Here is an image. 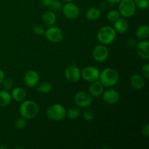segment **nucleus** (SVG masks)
<instances>
[{
    "instance_id": "nucleus-17",
    "label": "nucleus",
    "mask_w": 149,
    "mask_h": 149,
    "mask_svg": "<svg viewBox=\"0 0 149 149\" xmlns=\"http://www.w3.org/2000/svg\"><path fill=\"white\" fill-rule=\"evenodd\" d=\"M130 84L135 90H141L145 85V80L140 74H134L130 79Z\"/></svg>"
},
{
    "instance_id": "nucleus-2",
    "label": "nucleus",
    "mask_w": 149,
    "mask_h": 149,
    "mask_svg": "<svg viewBox=\"0 0 149 149\" xmlns=\"http://www.w3.org/2000/svg\"><path fill=\"white\" fill-rule=\"evenodd\" d=\"M19 112L22 117L26 119H33L37 116L39 113V106L32 100H26L21 103Z\"/></svg>"
},
{
    "instance_id": "nucleus-25",
    "label": "nucleus",
    "mask_w": 149,
    "mask_h": 149,
    "mask_svg": "<svg viewBox=\"0 0 149 149\" xmlns=\"http://www.w3.org/2000/svg\"><path fill=\"white\" fill-rule=\"evenodd\" d=\"M119 17H120V13L117 10H112L109 11L107 14V19L112 23L116 21Z\"/></svg>"
},
{
    "instance_id": "nucleus-11",
    "label": "nucleus",
    "mask_w": 149,
    "mask_h": 149,
    "mask_svg": "<svg viewBox=\"0 0 149 149\" xmlns=\"http://www.w3.org/2000/svg\"><path fill=\"white\" fill-rule=\"evenodd\" d=\"M65 77L71 82H77L81 77V71L75 65H69L65 68Z\"/></svg>"
},
{
    "instance_id": "nucleus-26",
    "label": "nucleus",
    "mask_w": 149,
    "mask_h": 149,
    "mask_svg": "<svg viewBox=\"0 0 149 149\" xmlns=\"http://www.w3.org/2000/svg\"><path fill=\"white\" fill-rule=\"evenodd\" d=\"M49 7H50L53 11L59 12L60 10H62L63 6L61 1H58V0H52Z\"/></svg>"
},
{
    "instance_id": "nucleus-3",
    "label": "nucleus",
    "mask_w": 149,
    "mask_h": 149,
    "mask_svg": "<svg viewBox=\"0 0 149 149\" xmlns=\"http://www.w3.org/2000/svg\"><path fill=\"white\" fill-rule=\"evenodd\" d=\"M116 32L111 26H103L98 31L97 34V40L103 45H109L114 41Z\"/></svg>"
},
{
    "instance_id": "nucleus-27",
    "label": "nucleus",
    "mask_w": 149,
    "mask_h": 149,
    "mask_svg": "<svg viewBox=\"0 0 149 149\" xmlns=\"http://www.w3.org/2000/svg\"><path fill=\"white\" fill-rule=\"evenodd\" d=\"M26 125H27V121H26V119H25V118H19V119L16 120L15 127L18 130L24 129L26 127Z\"/></svg>"
},
{
    "instance_id": "nucleus-29",
    "label": "nucleus",
    "mask_w": 149,
    "mask_h": 149,
    "mask_svg": "<svg viewBox=\"0 0 149 149\" xmlns=\"http://www.w3.org/2000/svg\"><path fill=\"white\" fill-rule=\"evenodd\" d=\"M33 31L36 35L41 36V35H43L45 33V31L42 26H40V25H36V26H33Z\"/></svg>"
},
{
    "instance_id": "nucleus-13",
    "label": "nucleus",
    "mask_w": 149,
    "mask_h": 149,
    "mask_svg": "<svg viewBox=\"0 0 149 149\" xmlns=\"http://www.w3.org/2000/svg\"><path fill=\"white\" fill-rule=\"evenodd\" d=\"M39 80V74L35 71H29L24 76L25 84L29 87H33L37 85Z\"/></svg>"
},
{
    "instance_id": "nucleus-22",
    "label": "nucleus",
    "mask_w": 149,
    "mask_h": 149,
    "mask_svg": "<svg viewBox=\"0 0 149 149\" xmlns=\"http://www.w3.org/2000/svg\"><path fill=\"white\" fill-rule=\"evenodd\" d=\"M12 100V96L7 90L0 91V107L8 106Z\"/></svg>"
},
{
    "instance_id": "nucleus-33",
    "label": "nucleus",
    "mask_w": 149,
    "mask_h": 149,
    "mask_svg": "<svg viewBox=\"0 0 149 149\" xmlns=\"http://www.w3.org/2000/svg\"><path fill=\"white\" fill-rule=\"evenodd\" d=\"M142 133L143 134V135H145L146 138H148L149 137V125L147 124L145 126L143 127L142 130Z\"/></svg>"
},
{
    "instance_id": "nucleus-7",
    "label": "nucleus",
    "mask_w": 149,
    "mask_h": 149,
    "mask_svg": "<svg viewBox=\"0 0 149 149\" xmlns=\"http://www.w3.org/2000/svg\"><path fill=\"white\" fill-rule=\"evenodd\" d=\"M74 102L79 107L86 108L91 105L93 98L90 93L84 91H80L78 92L74 96Z\"/></svg>"
},
{
    "instance_id": "nucleus-35",
    "label": "nucleus",
    "mask_w": 149,
    "mask_h": 149,
    "mask_svg": "<svg viewBox=\"0 0 149 149\" xmlns=\"http://www.w3.org/2000/svg\"><path fill=\"white\" fill-rule=\"evenodd\" d=\"M52 0H42V3L44 6L49 7V5H50L51 2H52Z\"/></svg>"
},
{
    "instance_id": "nucleus-9",
    "label": "nucleus",
    "mask_w": 149,
    "mask_h": 149,
    "mask_svg": "<svg viewBox=\"0 0 149 149\" xmlns=\"http://www.w3.org/2000/svg\"><path fill=\"white\" fill-rule=\"evenodd\" d=\"M62 9L64 15L68 19L74 20V19L77 18L79 15V7L71 1V2H67V4H65Z\"/></svg>"
},
{
    "instance_id": "nucleus-20",
    "label": "nucleus",
    "mask_w": 149,
    "mask_h": 149,
    "mask_svg": "<svg viewBox=\"0 0 149 149\" xmlns=\"http://www.w3.org/2000/svg\"><path fill=\"white\" fill-rule=\"evenodd\" d=\"M149 36V28L146 24H143L140 26L136 30V36L140 39H147Z\"/></svg>"
},
{
    "instance_id": "nucleus-21",
    "label": "nucleus",
    "mask_w": 149,
    "mask_h": 149,
    "mask_svg": "<svg viewBox=\"0 0 149 149\" xmlns=\"http://www.w3.org/2000/svg\"><path fill=\"white\" fill-rule=\"evenodd\" d=\"M100 16V11L97 7H90L86 12V17L89 20H97Z\"/></svg>"
},
{
    "instance_id": "nucleus-24",
    "label": "nucleus",
    "mask_w": 149,
    "mask_h": 149,
    "mask_svg": "<svg viewBox=\"0 0 149 149\" xmlns=\"http://www.w3.org/2000/svg\"><path fill=\"white\" fill-rule=\"evenodd\" d=\"M52 90V86L49 82L45 81V82L41 83L38 87V91L42 94H47Z\"/></svg>"
},
{
    "instance_id": "nucleus-4",
    "label": "nucleus",
    "mask_w": 149,
    "mask_h": 149,
    "mask_svg": "<svg viewBox=\"0 0 149 149\" xmlns=\"http://www.w3.org/2000/svg\"><path fill=\"white\" fill-rule=\"evenodd\" d=\"M47 115L52 121H61L66 116V110L60 104H53L49 106L47 111Z\"/></svg>"
},
{
    "instance_id": "nucleus-18",
    "label": "nucleus",
    "mask_w": 149,
    "mask_h": 149,
    "mask_svg": "<svg viewBox=\"0 0 149 149\" xmlns=\"http://www.w3.org/2000/svg\"><path fill=\"white\" fill-rule=\"evenodd\" d=\"M42 21L46 26H52L56 21V15L52 11H47L42 15Z\"/></svg>"
},
{
    "instance_id": "nucleus-6",
    "label": "nucleus",
    "mask_w": 149,
    "mask_h": 149,
    "mask_svg": "<svg viewBox=\"0 0 149 149\" xmlns=\"http://www.w3.org/2000/svg\"><path fill=\"white\" fill-rule=\"evenodd\" d=\"M45 36L48 41L53 43H58L62 41L63 33L61 29L56 26H50L45 31Z\"/></svg>"
},
{
    "instance_id": "nucleus-38",
    "label": "nucleus",
    "mask_w": 149,
    "mask_h": 149,
    "mask_svg": "<svg viewBox=\"0 0 149 149\" xmlns=\"http://www.w3.org/2000/svg\"><path fill=\"white\" fill-rule=\"evenodd\" d=\"M2 148H6V149H7V148H8V147L5 146H0V149H2Z\"/></svg>"
},
{
    "instance_id": "nucleus-34",
    "label": "nucleus",
    "mask_w": 149,
    "mask_h": 149,
    "mask_svg": "<svg viewBox=\"0 0 149 149\" xmlns=\"http://www.w3.org/2000/svg\"><path fill=\"white\" fill-rule=\"evenodd\" d=\"M127 45L130 47H134L136 45V42H135V40L134 39H130L127 42Z\"/></svg>"
},
{
    "instance_id": "nucleus-23",
    "label": "nucleus",
    "mask_w": 149,
    "mask_h": 149,
    "mask_svg": "<svg viewBox=\"0 0 149 149\" xmlns=\"http://www.w3.org/2000/svg\"><path fill=\"white\" fill-rule=\"evenodd\" d=\"M66 115L68 117L71 119H77L81 115V111H80L79 109L77 107L71 108L68 111V113H66Z\"/></svg>"
},
{
    "instance_id": "nucleus-19",
    "label": "nucleus",
    "mask_w": 149,
    "mask_h": 149,
    "mask_svg": "<svg viewBox=\"0 0 149 149\" xmlns=\"http://www.w3.org/2000/svg\"><path fill=\"white\" fill-rule=\"evenodd\" d=\"M12 97L16 101L21 102L25 100L26 97V93L23 88L20 87H16L12 91Z\"/></svg>"
},
{
    "instance_id": "nucleus-31",
    "label": "nucleus",
    "mask_w": 149,
    "mask_h": 149,
    "mask_svg": "<svg viewBox=\"0 0 149 149\" xmlns=\"http://www.w3.org/2000/svg\"><path fill=\"white\" fill-rule=\"evenodd\" d=\"M3 82V87L5 89V90H10L13 85V81L11 79H7L4 80Z\"/></svg>"
},
{
    "instance_id": "nucleus-10",
    "label": "nucleus",
    "mask_w": 149,
    "mask_h": 149,
    "mask_svg": "<svg viewBox=\"0 0 149 149\" xmlns=\"http://www.w3.org/2000/svg\"><path fill=\"white\" fill-rule=\"evenodd\" d=\"M109 49L104 45H97L93 50V57L97 62H103L108 58Z\"/></svg>"
},
{
    "instance_id": "nucleus-30",
    "label": "nucleus",
    "mask_w": 149,
    "mask_h": 149,
    "mask_svg": "<svg viewBox=\"0 0 149 149\" xmlns=\"http://www.w3.org/2000/svg\"><path fill=\"white\" fill-rule=\"evenodd\" d=\"M83 117L85 119L86 121H92L94 118V113L93 111H91L90 110H86L83 113Z\"/></svg>"
},
{
    "instance_id": "nucleus-15",
    "label": "nucleus",
    "mask_w": 149,
    "mask_h": 149,
    "mask_svg": "<svg viewBox=\"0 0 149 149\" xmlns=\"http://www.w3.org/2000/svg\"><path fill=\"white\" fill-rule=\"evenodd\" d=\"M89 91L91 95L94 97H99L104 92V86L102 84L100 81H98L97 80L93 81L89 87Z\"/></svg>"
},
{
    "instance_id": "nucleus-14",
    "label": "nucleus",
    "mask_w": 149,
    "mask_h": 149,
    "mask_svg": "<svg viewBox=\"0 0 149 149\" xmlns=\"http://www.w3.org/2000/svg\"><path fill=\"white\" fill-rule=\"evenodd\" d=\"M136 46L138 55L144 60L149 59V42L148 41H142L139 42Z\"/></svg>"
},
{
    "instance_id": "nucleus-16",
    "label": "nucleus",
    "mask_w": 149,
    "mask_h": 149,
    "mask_svg": "<svg viewBox=\"0 0 149 149\" xmlns=\"http://www.w3.org/2000/svg\"><path fill=\"white\" fill-rule=\"evenodd\" d=\"M129 28V23L125 18L119 17L116 21L114 22V30L119 33H125Z\"/></svg>"
},
{
    "instance_id": "nucleus-32",
    "label": "nucleus",
    "mask_w": 149,
    "mask_h": 149,
    "mask_svg": "<svg viewBox=\"0 0 149 149\" xmlns=\"http://www.w3.org/2000/svg\"><path fill=\"white\" fill-rule=\"evenodd\" d=\"M142 73L146 79H149V64H146L142 68Z\"/></svg>"
},
{
    "instance_id": "nucleus-5",
    "label": "nucleus",
    "mask_w": 149,
    "mask_h": 149,
    "mask_svg": "<svg viewBox=\"0 0 149 149\" xmlns=\"http://www.w3.org/2000/svg\"><path fill=\"white\" fill-rule=\"evenodd\" d=\"M119 6V12L125 17H132L136 11L134 0H121Z\"/></svg>"
},
{
    "instance_id": "nucleus-12",
    "label": "nucleus",
    "mask_w": 149,
    "mask_h": 149,
    "mask_svg": "<svg viewBox=\"0 0 149 149\" xmlns=\"http://www.w3.org/2000/svg\"><path fill=\"white\" fill-rule=\"evenodd\" d=\"M102 95H103V99L105 103L109 105L116 104L120 99L119 93L114 90H109L106 92H103Z\"/></svg>"
},
{
    "instance_id": "nucleus-36",
    "label": "nucleus",
    "mask_w": 149,
    "mask_h": 149,
    "mask_svg": "<svg viewBox=\"0 0 149 149\" xmlns=\"http://www.w3.org/2000/svg\"><path fill=\"white\" fill-rule=\"evenodd\" d=\"M4 79V74L1 70H0V84L2 83V81Z\"/></svg>"
},
{
    "instance_id": "nucleus-37",
    "label": "nucleus",
    "mask_w": 149,
    "mask_h": 149,
    "mask_svg": "<svg viewBox=\"0 0 149 149\" xmlns=\"http://www.w3.org/2000/svg\"><path fill=\"white\" fill-rule=\"evenodd\" d=\"M110 3H112V4H116V3L119 2L121 0H108Z\"/></svg>"
},
{
    "instance_id": "nucleus-28",
    "label": "nucleus",
    "mask_w": 149,
    "mask_h": 149,
    "mask_svg": "<svg viewBox=\"0 0 149 149\" xmlns=\"http://www.w3.org/2000/svg\"><path fill=\"white\" fill-rule=\"evenodd\" d=\"M136 7L140 9H146L148 7L149 0H134Z\"/></svg>"
},
{
    "instance_id": "nucleus-1",
    "label": "nucleus",
    "mask_w": 149,
    "mask_h": 149,
    "mask_svg": "<svg viewBox=\"0 0 149 149\" xmlns=\"http://www.w3.org/2000/svg\"><path fill=\"white\" fill-rule=\"evenodd\" d=\"M119 74L115 69L108 68L103 70L99 75V79L103 86L107 87H112L117 84L119 81Z\"/></svg>"
},
{
    "instance_id": "nucleus-39",
    "label": "nucleus",
    "mask_w": 149,
    "mask_h": 149,
    "mask_svg": "<svg viewBox=\"0 0 149 149\" xmlns=\"http://www.w3.org/2000/svg\"><path fill=\"white\" fill-rule=\"evenodd\" d=\"M63 1H66V2H71V1H74V0H63Z\"/></svg>"
},
{
    "instance_id": "nucleus-8",
    "label": "nucleus",
    "mask_w": 149,
    "mask_h": 149,
    "mask_svg": "<svg viewBox=\"0 0 149 149\" xmlns=\"http://www.w3.org/2000/svg\"><path fill=\"white\" fill-rule=\"evenodd\" d=\"M100 72L96 68L93 66L86 67L81 72V76L85 81L89 82L97 81L99 79Z\"/></svg>"
}]
</instances>
